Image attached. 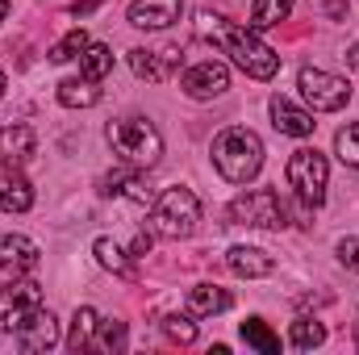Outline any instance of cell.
Segmentation results:
<instances>
[{
    "label": "cell",
    "mask_w": 359,
    "mask_h": 355,
    "mask_svg": "<svg viewBox=\"0 0 359 355\" xmlns=\"http://www.w3.org/2000/svg\"><path fill=\"white\" fill-rule=\"evenodd\" d=\"M201 34L213 38V42L230 55V63H234L238 72H247L251 80H271V76L280 72V55L271 51L255 29H247V25H230V21H222V17L201 13Z\"/></svg>",
    "instance_id": "obj_1"
},
{
    "label": "cell",
    "mask_w": 359,
    "mask_h": 355,
    "mask_svg": "<svg viewBox=\"0 0 359 355\" xmlns=\"http://www.w3.org/2000/svg\"><path fill=\"white\" fill-rule=\"evenodd\" d=\"M209 155H213L217 176L230 180V184H251V180L264 172V142H259V134L247 130V126L222 130V134L213 138Z\"/></svg>",
    "instance_id": "obj_2"
},
{
    "label": "cell",
    "mask_w": 359,
    "mask_h": 355,
    "mask_svg": "<svg viewBox=\"0 0 359 355\" xmlns=\"http://www.w3.org/2000/svg\"><path fill=\"white\" fill-rule=\"evenodd\" d=\"M104 138H109L113 155H117L126 168L151 172V168L163 159V134H159L155 121H147V117H117V121H109Z\"/></svg>",
    "instance_id": "obj_3"
},
{
    "label": "cell",
    "mask_w": 359,
    "mask_h": 355,
    "mask_svg": "<svg viewBox=\"0 0 359 355\" xmlns=\"http://www.w3.org/2000/svg\"><path fill=\"white\" fill-rule=\"evenodd\" d=\"M151 226H155L159 239H172V243L192 239L196 226H201V201H196V192L192 188H168V192H159L155 205H151Z\"/></svg>",
    "instance_id": "obj_4"
},
{
    "label": "cell",
    "mask_w": 359,
    "mask_h": 355,
    "mask_svg": "<svg viewBox=\"0 0 359 355\" xmlns=\"http://www.w3.org/2000/svg\"><path fill=\"white\" fill-rule=\"evenodd\" d=\"M284 176H288V188L305 201V205H322L326 201V184H330V163H326V155L322 151H313V147H301V151H292L288 155V168H284Z\"/></svg>",
    "instance_id": "obj_5"
},
{
    "label": "cell",
    "mask_w": 359,
    "mask_h": 355,
    "mask_svg": "<svg viewBox=\"0 0 359 355\" xmlns=\"http://www.w3.org/2000/svg\"><path fill=\"white\" fill-rule=\"evenodd\" d=\"M230 222L234 226H255V230H280L284 226V201L271 188H251L230 201Z\"/></svg>",
    "instance_id": "obj_6"
},
{
    "label": "cell",
    "mask_w": 359,
    "mask_h": 355,
    "mask_svg": "<svg viewBox=\"0 0 359 355\" xmlns=\"http://www.w3.org/2000/svg\"><path fill=\"white\" fill-rule=\"evenodd\" d=\"M297 88H301L305 105L313 113H339L351 100V84L343 76H334V72H322V67H301Z\"/></svg>",
    "instance_id": "obj_7"
},
{
    "label": "cell",
    "mask_w": 359,
    "mask_h": 355,
    "mask_svg": "<svg viewBox=\"0 0 359 355\" xmlns=\"http://www.w3.org/2000/svg\"><path fill=\"white\" fill-rule=\"evenodd\" d=\"M34 309H42V288L34 280H13V284H0V335H13L21 330Z\"/></svg>",
    "instance_id": "obj_8"
},
{
    "label": "cell",
    "mask_w": 359,
    "mask_h": 355,
    "mask_svg": "<svg viewBox=\"0 0 359 355\" xmlns=\"http://www.w3.org/2000/svg\"><path fill=\"white\" fill-rule=\"evenodd\" d=\"M180 88L192 100H213V96H222V92L230 88V67L217 63V59H201V63H192L180 76Z\"/></svg>",
    "instance_id": "obj_9"
},
{
    "label": "cell",
    "mask_w": 359,
    "mask_h": 355,
    "mask_svg": "<svg viewBox=\"0 0 359 355\" xmlns=\"http://www.w3.org/2000/svg\"><path fill=\"white\" fill-rule=\"evenodd\" d=\"M184 13V0H134L130 4V25L134 29H168Z\"/></svg>",
    "instance_id": "obj_10"
},
{
    "label": "cell",
    "mask_w": 359,
    "mask_h": 355,
    "mask_svg": "<svg viewBox=\"0 0 359 355\" xmlns=\"http://www.w3.org/2000/svg\"><path fill=\"white\" fill-rule=\"evenodd\" d=\"M34 151H38V134H34L29 126L13 121V126L0 130V163H8V168H25V163L34 159Z\"/></svg>",
    "instance_id": "obj_11"
},
{
    "label": "cell",
    "mask_w": 359,
    "mask_h": 355,
    "mask_svg": "<svg viewBox=\"0 0 359 355\" xmlns=\"http://www.w3.org/2000/svg\"><path fill=\"white\" fill-rule=\"evenodd\" d=\"M271 126L280 130V134H288V138H309L313 134V113L309 109H301V105H292L288 96H271Z\"/></svg>",
    "instance_id": "obj_12"
},
{
    "label": "cell",
    "mask_w": 359,
    "mask_h": 355,
    "mask_svg": "<svg viewBox=\"0 0 359 355\" xmlns=\"http://www.w3.org/2000/svg\"><path fill=\"white\" fill-rule=\"evenodd\" d=\"M38 267V243L25 234H0V272L25 276Z\"/></svg>",
    "instance_id": "obj_13"
},
{
    "label": "cell",
    "mask_w": 359,
    "mask_h": 355,
    "mask_svg": "<svg viewBox=\"0 0 359 355\" xmlns=\"http://www.w3.org/2000/svg\"><path fill=\"white\" fill-rule=\"evenodd\" d=\"M0 209L4 213H29L34 209V184L21 176V168L0 163Z\"/></svg>",
    "instance_id": "obj_14"
},
{
    "label": "cell",
    "mask_w": 359,
    "mask_h": 355,
    "mask_svg": "<svg viewBox=\"0 0 359 355\" xmlns=\"http://www.w3.org/2000/svg\"><path fill=\"white\" fill-rule=\"evenodd\" d=\"M17 343H21L25 351H50V347L59 343V322H55V314H50V309H34V318L17 330Z\"/></svg>",
    "instance_id": "obj_15"
},
{
    "label": "cell",
    "mask_w": 359,
    "mask_h": 355,
    "mask_svg": "<svg viewBox=\"0 0 359 355\" xmlns=\"http://www.w3.org/2000/svg\"><path fill=\"white\" fill-rule=\"evenodd\" d=\"M226 264L234 276H243V280H264L276 272V260H271L268 251H259V247H230L226 251Z\"/></svg>",
    "instance_id": "obj_16"
},
{
    "label": "cell",
    "mask_w": 359,
    "mask_h": 355,
    "mask_svg": "<svg viewBox=\"0 0 359 355\" xmlns=\"http://www.w3.org/2000/svg\"><path fill=\"white\" fill-rule=\"evenodd\" d=\"M230 305H234V297L222 284H196L188 293V314L192 318H213V314H226Z\"/></svg>",
    "instance_id": "obj_17"
},
{
    "label": "cell",
    "mask_w": 359,
    "mask_h": 355,
    "mask_svg": "<svg viewBox=\"0 0 359 355\" xmlns=\"http://www.w3.org/2000/svg\"><path fill=\"white\" fill-rule=\"evenodd\" d=\"M104 196H130L134 205H155V196H151V188H147V180L138 168H130V172H121V176H104V188H100Z\"/></svg>",
    "instance_id": "obj_18"
},
{
    "label": "cell",
    "mask_w": 359,
    "mask_h": 355,
    "mask_svg": "<svg viewBox=\"0 0 359 355\" xmlns=\"http://www.w3.org/2000/svg\"><path fill=\"white\" fill-rule=\"evenodd\" d=\"M92 255H96V264L109 267L113 276H126V280H134V255H126L109 234H100L96 243H92Z\"/></svg>",
    "instance_id": "obj_19"
},
{
    "label": "cell",
    "mask_w": 359,
    "mask_h": 355,
    "mask_svg": "<svg viewBox=\"0 0 359 355\" xmlns=\"http://www.w3.org/2000/svg\"><path fill=\"white\" fill-rule=\"evenodd\" d=\"M96 100H100V88L88 76H67L59 84V105H67V109H92Z\"/></svg>",
    "instance_id": "obj_20"
},
{
    "label": "cell",
    "mask_w": 359,
    "mask_h": 355,
    "mask_svg": "<svg viewBox=\"0 0 359 355\" xmlns=\"http://www.w3.org/2000/svg\"><path fill=\"white\" fill-rule=\"evenodd\" d=\"M292 4H297V0H255V4H251V21H247V29L259 34V29H271V25L288 21Z\"/></svg>",
    "instance_id": "obj_21"
},
{
    "label": "cell",
    "mask_w": 359,
    "mask_h": 355,
    "mask_svg": "<svg viewBox=\"0 0 359 355\" xmlns=\"http://www.w3.org/2000/svg\"><path fill=\"white\" fill-rule=\"evenodd\" d=\"M163 63H168V59H163V51H147V46L130 51V67H134V76H138V80H151V84L168 80V67H163Z\"/></svg>",
    "instance_id": "obj_22"
},
{
    "label": "cell",
    "mask_w": 359,
    "mask_h": 355,
    "mask_svg": "<svg viewBox=\"0 0 359 355\" xmlns=\"http://www.w3.org/2000/svg\"><path fill=\"white\" fill-rule=\"evenodd\" d=\"M113 72V51L104 46V42H88V51L80 55V76H88V80H104Z\"/></svg>",
    "instance_id": "obj_23"
},
{
    "label": "cell",
    "mask_w": 359,
    "mask_h": 355,
    "mask_svg": "<svg viewBox=\"0 0 359 355\" xmlns=\"http://www.w3.org/2000/svg\"><path fill=\"white\" fill-rule=\"evenodd\" d=\"M238 335H243V343H247V347H255V351L280 355V339L268 330V322H264V318H247V322L238 326Z\"/></svg>",
    "instance_id": "obj_24"
},
{
    "label": "cell",
    "mask_w": 359,
    "mask_h": 355,
    "mask_svg": "<svg viewBox=\"0 0 359 355\" xmlns=\"http://www.w3.org/2000/svg\"><path fill=\"white\" fill-rule=\"evenodd\" d=\"M288 343H292L297 351H313V347L326 343V326H322L318 318H297L292 330H288Z\"/></svg>",
    "instance_id": "obj_25"
},
{
    "label": "cell",
    "mask_w": 359,
    "mask_h": 355,
    "mask_svg": "<svg viewBox=\"0 0 359 355\" xmlns=\"http://www.w3.org/2000/svg\"><path fill=\"white\" fill-rule=\"evenodd\" d=\"M96 322H100V318H96V309H92V305H80V309H76V318H72V335H67V347H72L76 355L92 343Z\"/></svg>",
    "instance_id": "obj_26"
},
{
    "label": "cell",
    "mask_w": 359,
    "mask_h": 355,
    "mask_svg": "<svg viewBox=\"0 0 359 355\" xmlns=\"http://www.w3.org/2000/svg\"><path fill=\"white\" fill-rule=\"evenodd\" d=\"M88 51V34L84 29H67L55 46H50V63H72V59H80Z\"/></svg>",
    "instance_id": "obj_27"
},
{
    "label": "cell",
    "mask_w": 359,
    "mask_h": 355,
    "mask_svg": "<svg viewBox=\"0 0 359 355\" xmlns=\"http://www.w3.org/2000/svg\"><path fill=\"white\" fill-rule=\"evenodd\" d=\"M334 155H339L347 168H355V172H359V121L343 126V130L334 134Z\"/></svg>",
    "instance_id": "obj_28"
},
{
    "label": "cell",
    "mask_w": 359,
    "mask_h": 355,
    "mask_svg": "<svg viewBox=\"0 0 359 355\" xmlns=\"http://www.w3.org/2000/svg\"><path fill=\"white\" fill-rule=\"evenodd\" d=\"M92 343L100 351H126V322H96Z\"/></svg>",
    "instance_id": "obj_29"
},
{
    "label": "cell",
    "mask_w": 359,
    "mask_h": 355,
    "mask_svg": "<svg viewBox=\"0 0 359 355\" xmlns=\"http://www.w3.org/2000/svg\"><path fill=\"white\" fill-rule=\"evenodd\" d=\"M163 335L172 339V343H196V322H192V314H168L163 318Z\"/></svg>",
    "instance_id": "obj_30"
},
{
    "label": "cell",
    "mask_w": 359,
    "mask_h": 355,
    "mask_svg": "<svg viewBox=\"0 0 359 355\" xmlns=\"http://www.w3.org/2000/svg\"><path fill=\"white\" fill-rule=\"evenodd\" d=\"M339 264L351 267L359 276V239H343V243H339Z\"/></svg>",
    "instance_id": "obj_31"
},
{
    "label": "cell",
    "mask_w": 359,
    "mask_h": 355,
    "mask_svg": "<svg viewBox=\"0 0 359 355\" xmlns=\"http://www.w3.org/2000/svg\"><path fill=\"white\" fill-rule=\"evenodd\" d=\"M147 251H151V234H147V230H142V234H138V239H134V251H130V255H134V260H138V255H147Z\"/></svg>",
    "instance_id": "obj_32"
},
{
    "label": "cell",
    "mask_w": 359,
    "mask_h": 355,
    "mask_svg": "<svg viewBox=\"0 0 359 355\" xmlns=\"http://www.w3.org/2000/svg\"><path fill=\"white\" fill-rule=\"evenodd\" d=\"M343 8H347L343 0H330V4H326V13H330V17H343Z\"/></svg>",
    "instance_id": "obj_33"
},
{
    "label": "cell",
    "mask_w": 359,
    "mask_h": 355,
    "mask_svg": "<svg viewBox=\"0 0 359 355\" xmlns=\"http://www.w3.org/2000/svg\"><path fill=\"white\" fill-rule=\"evenodd\" d=\"M347 63H351V67H355V72H359V42H355V46H351V51H347Z\"/></svg>",
    "instance_id": "obj_34"
},
{
    "label": "cell",
    "mask_w": 359,
    "mask_h": 355,
    "mask_svg": "<svg viewBox=\"0 0 359 355\" xmlns=\"http://www.w3.org/2000/svg\"><path fill=\"white\" fill-rule=\"evenodd\" d=\"M4 17H8V0H0V21H4Z\"/></svg>",
    "instance_id": "obj_35"
},
{
    "label": "cell",
    "mask_w": 359,
    "mask_h": 355,
    "mask_svg": "<svg viewBox=\"0 0 359 355\" xmlns=\"http://www.w3.org/2000/svg\"><path fill=\"white\" fill-rule=\"evenodd\" d=\"M4 88H8V80H4V72H0V96H4Z\"/></svg>",
    "instance_id": "obj_36"
}]
</instances>
